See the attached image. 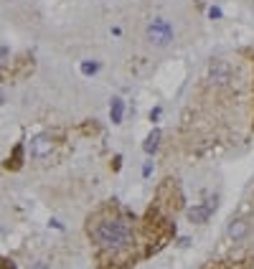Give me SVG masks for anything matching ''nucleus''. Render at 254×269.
Segmentation results:
<instances>
[{
    "label": "nucleus",
    "instance_id": "nucleus-1",
    "mask_svg": "<svg viewBox=\"0 0 254 269\" xmlns=\"http://www.w3.org/2000/svg\"><path fill=\"white\" fill-rule=\"evenodd\" d=\"M92 239L102 246V249H112V251H119L132 244V223L127 218H104L99 223H94L92 229Z\"/></svg>",
    "mask_w": 254,
    "mask_h": 269
},
{
    "label": "nucleus",
    "instance_id": "nucleus-2",
    "mask_svg": "<svg viewBox=\"0 0 254 269\" xmlns=\"http://www.w3.org/2000/svg\"><path fill=\"white\" fill-rule=\"evenodd\" d=\"M147 41L155 43V46H168L173 41V26L166 18H155L147 26Z\"/></svg>",
    "mask_w": 254,
    "mask_h": 269
},
{
    "label": "nucleus",
    "instance_id": "nucleus-3",
    "mask_svg": "<svg viewBox=\"0 0 254 269\" xmlns=\"http://www.w3.org/2000/svg\"><path fill=\"white\" fill-rule=\"evenodd\" d=\"M54 150V140H51V134H36V137L31 140V155L36 160H43V158H49Z\"/></svg>",
    "mask_w": 254,
    "mask_h": 269
},
{
    "label": "nucleus",
    "instance_id": "nucleus-4",
    "mask_svg": "<svg viewBox=\"0 0 254 269\" xmlns=\"http://www.w3.org/2000/svg\"><path fill=\"white\" fill-rule=\"evenodd\" d=\"M216 211V201H206V203H196L193 208H188V221L191 223H206L208 216Z\"/></svg>",
    "mask_w": 254,
    "mask_h": 269
},
{
    "label": "nucleus",
    "instance_id": "nucleus-5",
    "mask_svg": "<svg viewBox=\"0 0 254 269\" xmlns=\"http://www.w3.org/2000/svg\"><path fill=\"white\" fill-rule=\"evenodd\" d=\"M214 84H229L231 81V66L226 61H214L211 64V71H208Z\"/></svg>",
    "mask_w": 254,
    "mask_h": 269
},
{
    "label": "nucleus",
    "instance_id": "nucleus-6",
    "mask_svg": "<svg viewBox=\"0 0 254 269\" xmlns=\"http://www.w3.org/2000/svg\"><path fill=\"white\" fill-rule=\"evenodd\" d=\"M226 234H229V239H234V242H242V239L249 234V221H244V218H234V221L229 223Z\"/></svg>",
    "mask_w": 254,
    "mask_h": 269
},
{
    "label": "nucleus",
    "instance_id": "nucleus-7",
    "mask_svg": "<svg viewBox=\"0 0 254 269\" xmlns=\"http://www.w3.org/2000/svg\"><path fill=\"white\" fill-rule=\"evenodd\" d=\"M122 114H125V102H122V99H112V104H110L112 125H119V122H122Z\"/></svg>",
    "mask_w": 254,
    "mask_h": 269
},
{
    "label": "nucleus",
    "instance_id": "nucleus-8",
    "mask_svg": "<svg viewBox=\"0 0 254 269\" xmlns=\"http://www.w3.org/2000/svg\"><path fill=\"white\" fill-rule=\"evenodd\" d=\"M158 142H160V130H153V132L145 137V145H142V147H145V153H147V155H153V153L158 150Z\"/></svg>",
    "mask_w": 254,
    "mask_h": 269
},
{
    "label": "nucleus",
    "instance_id": "nucleus-9",
    "mask_svg": "<svg viewBox=\"0 0 254 269\" xmlns=\"http://www.w3.org/2000/svg\"><path fill=\"white\" fill-rule=\"evenodd\" d=\"M99 71V61H82V74L84 77H94Z\"/></svg>",
    "mask_w": 254,
    "mask_h": 269
},
{
    "label": "nucleus",
    "instance_id": "nucleus-10",
    "mask_svg": "<svg viewBox=\"0 0 254 269\" xmlns=\"http://www.w3.org/2000/svg\"><path fill=\"white\" fill-rule=\"evenodd\" d=\"M10 165H13V168L21 165V145L16 147V153H13V162H8V168H10Z\"/></svg>",
    "mask_w": 254,
    "mask_h": 269
},
{
    "label": "nucleus",
    "instance_id": "nucleus-11",
    "mask_svg": "<svg viewBox=\"0 0 254 269\" xmlns=\"http://www.w3.org/2000/svg\"><path fill=\"white\" fill-rule=\"evenodd\" d=\"M8 56H10L8 46H0V66H5V64H8Z\"/></svg>",
    "mask_w": 254,
    "mask_h": 269
},
{
    "label": "nucleus",
    "instance_id": "nucleus-12",
    "mask_svg": "<svg viewBox=\"0 0 254 269\" xmlns=\"http://www.w3.org/2000/svg\"><path fill=\"white\" fill-rule=\"evenodd\" d=\"M0 269H16V267H13L8 259H3V257H0Z\"/></svg>",
    "mask_w": 254,
    "mask_h": 269
},
{
    "label": "nucleus",
    "instance_id": "nucleus-13",
    "mask_svg": "<svg viewBox=\"0 0 254 269\" xmlns=\"http://www.w3.org/2000/svg\"><path fill=\"white\" fill-rule=\"evenodd\" d=\"M208 16H211V18H221V10L219 8H208Z\"/></svg>",
    "mask_w": 254,
    "mask_h": 269
},
{
    "label": "nucleus",
    "instance_id": "nucleus-14",
    "mask_svg": "<svg viewBox=\"0 0 254 269\" xmlns=\"http://www.w3.org/2000/svg\"><path fill=\"white\" fill-rule=\"evenodd\" d=\"M153 173V162H145V168H142V175L147 178V175H150Z\"/></svg>",
    "mask_w": 254,
    "mask_h": 269
},
{
    "label": "nucleus",
    "instance_id": "nucleus-15",
    "mask_svg": "<svg viewBox=\"0 0 254 269\" xmlns=\"http://www.w3.org/2000/svg\"><path fill=\"white\" fill-rule=\"evenodd\" d=\"M158 117H160V107H155V109L150 112V119H153V122H155V119H158Z\"/></svg>",
    "mask_w": 254,
    "mask_h": 269
},
{
    "label": "nucleus",
    "instance_id": "nucleus-16",
    "mask_svg": "<svg viewBox=\"0 0 254 269\" xmlns=\"http://www.w3.org/2000/svg\"><path fill=\"white\" fill-rule=\"evenodd\" d=\"M31 269H51V267H49V264H43V262H38V264H33Z\"/></svg>",
    "mask_w": 254,
    "mask_h": 269
}]
</instances>
